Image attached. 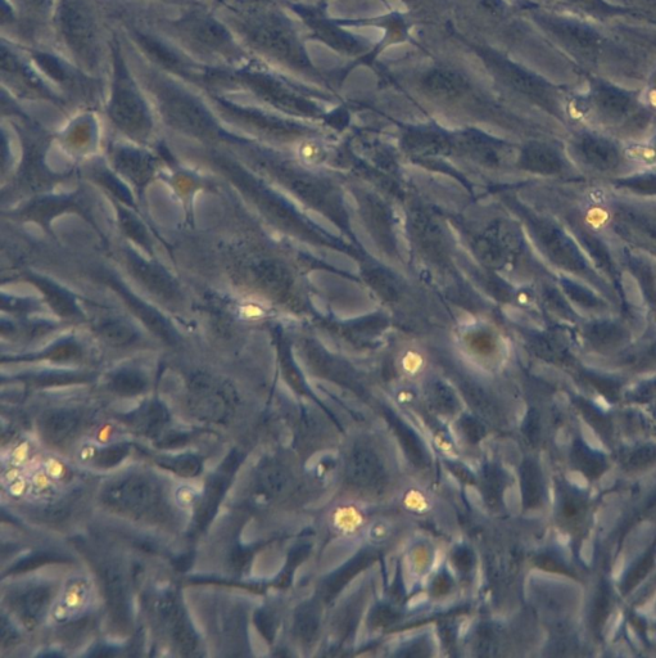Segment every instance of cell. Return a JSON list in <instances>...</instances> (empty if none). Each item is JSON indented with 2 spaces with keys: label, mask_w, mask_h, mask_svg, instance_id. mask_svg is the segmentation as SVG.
I'll return each instance as SVG.
<instances>
[{
  "label": "cell",
  "mask_w": 656,
  "mask_h": 658,
  "mask_svg": "<svg viewBox=\"0 0 656 658\" xmlns=\"http://www.w3.org/2000/svg\"><path fill=\"white\" fill-rule=\"evenodd\" d=\"M53 592L47 585H35L29 589L22 590L13 598L12 605L16 614L21 617L26 626L38 625L47 615L52 605Z\"/></svg>",
  "instance_id": "19"
},
{
  "label": "cell",
  "mask_w": 656,
  "mask_h": 658,
  "mask_svg": "<svg viewBox=\"0 0 656 658\" xmlns=\"http://www.w3.org/2000/svg\"><path fill=\"white\" fill-rule=\"evenodd\" d=\"M226 24L237 35L244 49L264 54L279 62L303 67L307 61L296 36L277 13L256 6L230 8L224 15Z\"/></svg>",
  "instance_id": "6"
},
{
  "label": "cell",
  "mask_w": 656,
  "mask_h": 658,
  "mask_svg": "<svg viewBox=\"0 0 656 658\" xmlns=\"http://www.w3.org/2000/svg\"><path fill=\"white\" fill-rule=\"evenodd\" d=\"M461 428L465 436L468 437L472 443H478L479 440L483 439L486 435V430L478 421H475L472 417H464L461 419Z\"/></svg>",
  "instance_id": "35"
},
{
  "label": "cell",
  "mask_w": 656,
  "mask_h": 658,
  "mask_svg": "<svg viewBox=\"0 0 656 658\" xmlns=\"http://www.w3.org/2000/svg\"><path fill=\"white\" fill-rule=\"evenodd\" d=\"M393 426H395L398 435H400L402 444H404L407 454L410 455L411 459H413L415 463H424L423 446L420 444V441L416 439L413 431H410L409 428L402 425V423L397 421L396 418L393 419Z\"/></svg>",
  "instance_id": "31"
},
{
  "label": "cell",
  "mask_w": 656,
  "mask_h": 658,
  "mask_svg": "<svg viewBox=\"0 0 656 658\" xmlns=\"http://www.w3.org/2000/svg\"><path fill=\"white\" fill-rule=\"evenodd\" d=\"M636 182H630L627 184L628 187H633L635 189H640L644 192H656V174L648 175V177L637 178Z\"/></svg>",
  "instance_id": "37"
},
{
  "label": "cell",
  "mask_w": 656,
  "mask_h": 658,
  "mask_svg": "<svg viewBox=\"0 0 656 658\" xmlns=\"http://www.w3.org/2000/svg\"><path fill=\"white\" fill-rule=\"evenodd\" d=\"M347 479L356 488L375 490L386 481V470L378 454L368 446H357L347 461Z\"/></svg>",
  "instance_id": "16"
},
{
  "label": "cell",
  "mask_w": 656,
  "mask_h": 658,
  "mask_svg": "<svg viewBox=\"0 0 656 658\" xmlns=\"http://www.w3.org/2000/svg\"><path fill=\"white\" fill-rule=\"evenodd\" d=\"M484 11L488 13H497L500 11V2L499 0H479Z\"/></svg>",
  "instance_id": "39"
},
{
  "label": "cell",
  "mask_w": 656,
  "mask_h": 658,
  "mask_svg": "<svg viewBox=\"0 0 656 658\" xmlns=\"http://www.w3.org/2000/svg\"><path fill=\"white\" fill-rule=\"evenodd\" d=\"M425 92L440 99H455L463 96L468 83L458 72L436 69L429 71L422 81Z\"/></svg>",
  "instance_id": "23"
},
{
  "label": "cell",
  "mask_w": 656,
  "mask_h": 658,
  "mask_svg": "<svg viewBox=\"0 0 656 658\" xmlns=\"http://www.w3.org/2000/svg\"><path fill=\"white\" fill-rule=\"evenodd\" d=\"M57 139H60L62 147L74 159H87L93 156L101 143L97 117L94 116L93 111H84L70 121L65 130L58 134Z\"/></svg>",
  "instance_id": "14"
},
{
  "label": "cell",
  "mask_w": 656,
  "mask_h": 658,
  "mask_svg": "<svg viewBox=\"0 0 656 658\" xmlns=\"http://www.w3.org/2000/svg\"><path fill=\"white\" fill-rule=\"evenodd\" d=\"M170 414L161 401L148 400L138 409L122 416V421L144 435H156L169 423Z\"/></svg>",
  "instance_id": "22"
},
{
  "label": "cell",
  "mask_w": 656,
  "mask_h": 658,
  "mask_svg": "<svg viewBox=\"0 0 656 658\" xmlns=\"http://www.w3.org/2000/svg\"><path fill=\"white\" fill-rule=\"evenodd\" d=\"M129 452V445L116 444L107 446V448L101 450V452L97 454V457H95V466L101 468L116 467L117 464L125 461V458L128 457Z\"/></svg>",
  "instance_id": "32"
},
{
  "label": "cell",
  "mask_w": 656,
  "mask_h": 658,
  "mask_svg": "<svg viewBox=\"0 0 656 658\" xmlns=\"http://www.w3.org/2000/svg\"><path fill=\"white\" fill-rule=\"evenodd\" d=\"M287 473L278 464L269 463L261 468L257 477V491L264 497H274L284 488Z\"/></svg>",
  "instance_id": "28"
},
{
  "label": "cell",
  "mask_w": 656,
  "mask_h": 658,
  "mask_svg": "<svg viewBox=\"0 0 656 658\" xmlns=\"http://www.w3.org/2000/svg\"><path fill=\"white\" fill-rule=\"evenodd\" d=\"M102 502L120 515L143 518L160 508L162 493L160 485L151 477L131 473L108 484L103 490Z\"/></svg>",
  "instance_id": "12"
},
{
  "label": "cell",
  "mask_w": 656,
  "mask_h": 658,
  "mask_svg": "<svg viewBox=\"0 0 656 658\" xmlns=\"http://www.w3.org/2000/svg\"><path fill=\"white\" fill-rule=\"evenodd\" d=\"M15 12V20L24 18L27 26H40L51 21L57 0H6Z\"/></svg>",
  "instance_id": "25"
},
{
  "label": "cell",
  "mask_w": 656,
  "mask_h": 658,
  "mask_svg": "<svg viewBox=\"0 0 656 658\" xmlns=\"http://www.w3.org/2000/svg\"><path fill=\"white\" fill-rule=\"evenodd\" d=\"M158 464L164 467L165 470L174 472L178 476L185 477V479L196 477L202 471L201 459L190 454L161 458Z\"/></svg>",
  "instance_id": "29"
},
{
  "label": "cell",
  "mask_w": 656,
  "mask_h": 658,
  "mask_svg": "<svg viewBox=\"0 0 656 658\" xmlns=\"http://www.w3.org/2000/svg\"><path fill=\"white\" fill-rule=\"evenodd\" d=\"M167 40L185 56L208 69H241L246 49L223 17L202 6H193L173 20L162 22Z\"/></svg>",
  "instance_id": "3"
},
{
  "label": "cell",
  "mask_w": 656,
  "mask_h": 658,
  "mask_svg": "<svg viewBox=\"0 0 656 658\" xmlns=\"http://www.w3.org/2000/svg\"><path fill=\"white\" fill-rule=\"evenodd\" d=\"M2 80L3 87L17 99L52 103L62 110L70 107L57 89L44 78L29 54L22 52L18 45L2 44Z\"/></svg>",
  "instance_id": "9"
},
{
  "label": "cell",
  "mask_w": 656,
  "mask_h": 658,
  "mask_svg": "<svg viewBox=\"0 0 656 658\" xmlns=\"http://www.w3.org/2000/svg\"><path fill=\"white\" fill-rule=\"evenodd\" d=\"M585 338L596 347H613L627 340V331L618 323L597 322L586 327Z\"/></svg>",
  "instance_id": "26"
},
{
  "label": "cell",
  "mask_w": 656,
  "mask_h": 658,
  "mask_svg": "<svg viewBox=\"0 0 656 658\" xmlns=\"http://www.w3.org/2000/svg\"><path fill=\"white\" fill-rule=\"evenodd\" d=\"M158 615L166 625L176 650L183 656H194L198 650V637L178 599L165 594L157 606Z\"/></svg>",
  "instance_id": "15"
},
{
  "label": "cell",
  "mask_w": 656,
  "mask_h": 658,
  "mask_svg": "<svg viewBox=\"0 0 656 658\" xmlns=\"http://www.w3.org/2000/svg\"><path fill=\"white\" fill-rule=\"evenodd\" d=\"M238 464L237 455H230L226 459V462L223 463V466L220 467V470L208 480L205 493H203L201 502L198 503L196 516V526L198 529H203L212 520V517H214L217 507H219L225 491L228 489L230 480H232L233 472L237 470Z\"/></svg>",
  "instance_id": "18"
},
{
  "label": "cell",
  "mask_w": 656,
  "mask_h": 658,
  "mask_svg": "<svg viewBox=\"0 0 656 658\" xmlns=\"http://www.w3.org/2000/svg\"><path fill=\"white\" fill-rule=\"evenodd\" d=\"M189 412L201 421L223 423L234 413L239 401L232 381L220 374L196 369L188 374Z\"/></svg>",
  "instance_id": "10"
},
{
  "label": "cell",
  "mask_w": 656,
  "mask_h": 658,
  "mask_svg": "<svg viewBox=\"0 0 656 658\" xmlns=\"http://www.w3.org/2000/svg\"><path fill=\"white\" fill-rule=\"evenodd\" d=\"M310 24L324 39L325 42L332 45V47L339 49V51L347 53L359 52L361 45L356 42L350 35L343 33V31L336 29V27L325 24L323 21L311 20Z\"/></svg>",
  "instance_id": "27"
},
{
  "label": "cell",
  "mask_w": 656,
  "mask_h": 658,
  "mask_svg": "<svg viewBox=\"0 0 656 658\" xmlns=\"http://www.w3.org/2000/svg\"><path fill=\"white\" fill-rule=\"evenodd\" d=\"M482 490L486 502L495 506L501 495V477L492 466L484 468L482 477Z\"/></svg>",
  "instance_id": "33"
},
{
  "label": "cell",
  "mask_w": 656,
  "mask_h": 658,
  "mask_svg": "<svg viewBox=\"0 0 656 658\" xmlns=\"http://www.w3.org/2000/svg\"><path fill=\"white\" fill-rule=\"evenodd\" d=\"M296 633L303 641H311L319 628V616L314 608H305L296 617Z\"/></svg>",
  "instance_id": "30"
},
{
  "label": "cell",
  "mask_w": 656,
  "mask_h": 658,
  "mask_svg": "<svg viewBox=\"0 0 656 658\" xmlns=\"http://www.w3.org/2000/svg\"><path fill=\"white\" fill-rule=\"evenodd\" d=\"M152 150L155 148L113 137L106 147L108 165L125 184H129L139 200H142L144 192L160 173L162 156H157Z\"/></svg>",
  "instance_id": "11"
},
{
  "label": "cell",
  "mask_w": 656,
  "mask_h": 658,
  "mask_svg": "<svg viewBox=\"0 0 656 658\" xmlns=\"http://www.w3.org/2000/svg\"><path fill=\"white\" fill-rule=\"evenodd\" d=\"M116 263H119L126 276L137 285L156 308L170 318L188 321L193 315L194 295L187 281L179 278L173 270L151 256L140 252L121 240L112 249Z\"/></svg>",
  "instance_id": "5"
},
{
  "label": "cell",
  "mask_w": 656,
  "mask_h": 658,
  "mask_svg": "<svg viewBox=\"0 0 656 658\" xmlns=\"http://www.w3.org/2000/svg\"><path fill=\"white\" fill-rule=\"evenodd\" d=\"M13 279H21L33 285L42 295V300L49 312L56 315L58 321L69 324L71 327H83L87 322L81 296L71 291L69 287L57 282L52 277L36 273L33 269H26ZM12 279V281H13Z\"/></svg>",
  "instance_id": "13"
},
{
  "label": "cell",
  "mask_w": 656,
  "mask_h": 658,
  "mask_svg": "<svg viewBox=\"0 0 656 658\" xmlns=\"http://www.w3.org/2000/svg\"><path fill=\"white\" fill-rule=\"evenodd\" d=\"M429 400H431L433 407L440 410L441 413H452L456 408L454 396L445 389H433Z\"/></svg>",
  "instance_id": "34"
},
{
  "label": "cell",
  "mask_w": 656,
  "mask_h": 658,
  "mask_svg": "<svg viewBox=\"0 0 656 658\" xmlns=\"http://www.w3.org/2000/svg\"><path fill=\"white\" fill-rule=\"evenodd\" d=\"M104 598H106L111 620L117 628L129 629L130 605L128 587H126L124 575L116 566L107 565L101 574Z\"/></svg>",
  "instance_id": "17"
},
{
  "label": "cell",
  "mask_w": 656,
  "mask_h": 658,
  "mask_svg": "<svg viewBox=\"0 0 656 658\" xmlns=\"http://www.w3.org/2000/svg\"><path fill=\"white\" fill-rule=\"evenodd\" d=\"M81 301L87 312V322L81 328L88 333L94 346L113 353H128L147 349L151 341L156 340L122 308L89 296H81Z\"/></svg>",
  "instance_id": "7"
},
{
  "label": "cell",
  "mask_w": 656,
  "mask_h": 658,
  "mask_svg": "<svg viewBox=\"0 0 656 658\" xmlns=\"http://www.w3.org/2000/svg\"><path fill=\"white\" fill-rule=\"evenodd\" d=\"M95 0H57L52 29L62 56L95 79L110 70L102 13Z\"/></svg>",
  "instance_id": "4"
},
{
  "label": "cell",
  "mask_w": 656,
  "mask_h": 658,
  "mask_svg": "<svg viewBox=\"0 0 656 658\" xmlns=\"http://www.w3.org/2000/svg\"><path fill=\"white\" fill-rule=\"evenodd\" d=\"M26 53L44 78L65 98L67 105L92 111L99 103L106 102L103 80L88 75L62 54L40 48H29Z\"/></svg>",
  "instance_id": "8"
},
{
  "label": "cell",
  "mask_w": 656,
  "mask_h": 658,
  "mask_svg": "<svg viewBox=\"0 0 656 658\" xmlns=\"http://www.w3.org/2000/svg\"><path fill=\"white\" fill-rule=\"evenodd\" d=\"M80 416L71 409H54L40 419V434L48 444L60 446L78 432Z\"/></svg>",
  "instance_id": "20"
},
{
  "label": "cell",
  "mask_w": 656,
  "mask_h": 658,
  "mask_svg": "<svg viewBox=\"0 0 656 658\" xmlns=\"http://www.w3.org/2000/svg\"><path fill=\"white\" fill-rule=\"evenodd\" d=\"M108 385L115 394L130 398L143 394L148 389L149 377L144 369L125 365L111 374Z\"/></svg>",
  "instance_id": "24"
},
{
  "label": "cell",
  "mask_w": 656,
  "mask_h": 658,
  "mask_svg": "<svg viewBox=\"0 0 656 658\" xmlns=\"http://www.w3.org/2000/svg\"><path fill=\"white\" fill-rule=\"evenodd\" d=\"M110 89L104 103V117L113 138L157 148L158 119L146 90L137 74L131 71L125 53L117 40L111 42Z\"/></svg>",
  "instance_id": "2"
},
{
  "label": "cell",
  "mask_w": 656,
  "mask_h": 658,
  "mask_svg": "<svg viewBox=\"0 0 656 658\" xmlns=\"http://www.w3.org/2000/svg\"><path fill=\"white\" fill-rule=\"evenodd\" d=\"M135 74L146 90L158 123L176 138L208 148L220 146L233 137L216 115L206 93H198L196 85L147 65Z\"/></svg>",
  "instance_id": "1"
},
{
  "label": "cell",
  "mask_w": 656,
  "mask_h": 658,
  "mask_svg": "<svg viewBox=\"0 0 656 658\" xmlns=\"http://www.w3.org/2000/svg\"><path fill=\"white\" fill-rule=\"evenodd\" d=\"M18 634L16 629L13 628L9 621L6 620V617L2 619V644L3 647L11 646L12 643L17 641Z\"/></svg>",
  "instance_id": "38"
},
{
  "label": "cell",
  "mask_w": 656,
  "mask_h": 658,
  "mask_svg": "<svg viewBox=\"0 0 656 658\" xmlns=\"http://www.w3.org/2000/svg\"><path fill=\"white\" fill-rule=\"evenodd\" d=\"M576 156L583 168L597 174H613L623 166L621 153L606 143H582L577 147Z\"/></svg>",
  "instance_id": "21"
},
{
  "label": "cell",
  "mask_w": 656,
  "mask_h": 658,
  "mask_svg": "<svg viewBox=\"0 0 656 658\" xmlns=\"http://www.w3.org/2000/svg\"><path fill=\"white\" fill-rule=\"evenodd\" d=\"M454 562L459 570L468 571L473 565V554L468 549L460 548L455 553Z\"/></svg>",
  "instance_id": "36"
}]
</instances>
